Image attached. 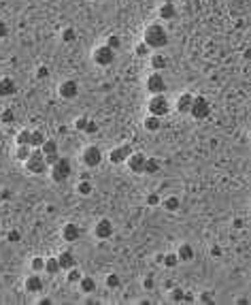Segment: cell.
<instances>
[{
  "instance_id": "24",
  "label": "cell",
  "mask_w": 251,
  "mask_h": 305,
  "mask_svg": "<svg viewBox=\"0 0 251 305\" xmlns=\"http://www.w3.org/2000/svg\"><path fill=\"white\" fill-rule=\"evenodd\" d=\"M160 171H162V162L158 158H153V156H147V160H145L143 175H158Z\"/></svg>"
},
{
  "instance_id": "52",
  "label": "cell",
  "mask_w": 251,
  "mask_h": 305,
  "mask_svg": "<svg viewBox=\"0 0 251 305\" xmlns=\"http://www.w3.org/2000/svg\"><path fill=\"white\" fill-rule=\"evenodd\" d=\"M162 258H164V254H155V262H158V265H162Z\"/></svg>"
},
{
  "instance_id": "31",
  "label": "cell",
  "mask_w": 251,
  "mask_h": 305,
  "mask_svg": "<svg viewBox=\"0 0 251 305\" xmlns=\"http://www.w3.org/2000/svg\"><path fill=\"white\" fill-rule=\"evenodd\" d=\"M13 122H15V111L11 107H7V109L0 111V124H3V126H11Z\"/></svg>"
},
{
  "instance_id": "8",
  "label": "cell",
  "mask_w": 251,
  "mask_h": 305,
  "mask_svg": "<svg viewBox=\"0 0 251 305\" xmlns=\"http://www.w3.org/2000/svg\"><path fill=\"white\" fill-rule=\"evenodd\" d=\"M94 237H96L98 241H104V239H111L115 235V224H113V220L111 218H100L94 222Z\"/></svg>"
},
{
  "instance_id": "53",
  "label": "cell",
  "mask_w": 251,
  "mask_h": 305,
  "mask_svg": "<svg viewBox=\"0 0 251 305\" xmlns=\"http://www.w3.org/2000/svg\"><path fill=\"white\" fill-rule=\"evenodd\" d=\"M0 141H3V128H0Z\"/></svg>"
},
{
  "instance_id": "38",
  "label": "cell",
  "mask_w": 251,
  "mask_h": 305,
  "mask_svg": "<svg viewBox=\"0 0 251 305\" xmlns=\"http://www.w3.org/2000/svg\"><path fill=\"white\" fill-rule=\"evenodd\" d=\"M134 54H137L139 58H149V54H151V49L143 43V41H139L137 43V47H134Z\"/></svg>"
},
{
  "instance_id": "26",
  "label": "cell",
  "mask_w": 251,
  "mask_h": 305,
  "mask_svg": "<svg viewBox=\"0 0 251 305\" xmlns=\"http://www.w3.org/2000/svg\"><path fill=\"white\" fill-rule=\"evenodd\" d=\"M40 149V154L43 156H49V154H58L60 151V145H58V141L56 139H45V143L38 147Z\"/></svg>"
},
{
  "instance_id": "6",
  "label": "cell",
  "mask_w": 251,
  "mask_h": 305,
  "mask_svg": "<svg viewBox=\"0 0 251 305\" xmlns=\"http://www.w3.org/2000/svg\"><path fill=\"white\" fill-rule=\"evenodd\" d=\"M211 111H213V105H211V100H208L206 96L202 94H198L192 98V107H190V116L198 122H202L206 120L208 116H211Z\"/></svg>"
},
{
  "instance_id": "22",
  "label": "cell",
  "mask_w": 251,
  "mask_h": 305,
  "mask_svg": "<svg viewBox=\"0 0 251 305\" xmlns=\"http://www.w3.org/2000/svg\"><path fill=\"white\" fill-rule=\"evenodd\" d=\"M143 128L147 130V133H158V130L162 128V118L147 113V116H145V120H143Z\"/></svg>"
},
{
  "instance_id": "34",
  "label": "cell",
  "mask_w": 251,
  "mask_h": 305,
  "mask_svg": "<svg viewBox=\"0 0 251 305\" xmlns=\"http://www.w3.org/2000/svg\"><path fill=\"white\" fill-rule=\"evenodd\" d=\"M162 265H164L166 269H175L177 265H179V256H177V252H169V254H164Z\"/></svg>"
},
{
  "instance_id": "13",
  "label": "cell",
  "mask_w": 251,
  "mask_h": 305,
  "mask_svg": "<svg viewBox=\"0 0 251 305\" xmlns=\"http://www.w3.org/2000/svg\"><path fill=\"white\" fill-rule=\"evenodd\" d=\"M83 237V228L75 222H66L64 226H62V239L66 243H77L79 239Z\"/></svg>"
},
{
  "instance_id": "7",
  "label": "cell",
  "mask_w": 251,
  "mask_h": 305,
  "mask_svg": "<svg viewBox=\"0 0 251 305\" xmlns=\"http://www.w3.org/2000/svg\"><path fill=\"white\" fill-rule=\"evenodd\" d=\"M115 56H117V52H113V49L109 45H98V47H94V52H92V62L100 66V68H107L115 62Z\"/></svg>"
},
{
  "instance_id": "10",
  "label": "cell",
  "mask_w": 251,
  "mask_h": 305,
  "mask_svg": "<svg viewBox=\"0 0 251 305\" xmlns=\"http://www.w3.org/2000/svg\"><path fill=\"white\" fill-rule=\"evenodd\" d=\"M79 92H81V86L75 79H64L58 86V94H60L62 100H75L79 96Z\"/></svg>"
},
{
  "instance_id": "27",
  "label": "cell",
  "mask_w": 251,
  "mask_h": 305,
  "mask_svg": "<svg viewBox=\"0 0 251 305\" xmlns=\"http://www.w3.org/2000/svg\"><path fill=\"white\" fill-rule=\"evenodd\" d=\"M77 195L79 197H92L94 195V184L90 179H81L77 184Z\"/></svg>"
},
{
  "instance_id": "39",
  "label": "cell",
  "mask_w": 251,
  "mask_h": 305,
  "mask_svg": "<svg viewBox=\"0 0 251 305\" xmlns=\"http://www.w3.org/2000/svg\"><path fill=\"white\" fill-rule=\"evenodd\" d=\"M104 45H109L113 52H117V49L121 47V39H119V34H109V36H107V43H104Z\"/></svg>"
},
{
  "instance_id": "12",
  "label": "cell",
  "mask_w": 251,
  "mask_h": 305,
  "mask_svg": "<svg viewBox=\"0 0 251 305\" xmlns=\"http://www.w3.org/2000/svg\"><path fill=\"white\" fill-rule=\"evenodd\" d=\"M145 160H147V156H145L143 151H132L128 156V160H126V167H128L130 173H134V175H143Z\"/></svg>"
},
{
  "instance_id": "15",
  "label": "cell",
  "mask_w": 251,
  "mask_h": 305,
  "mask_svg": "<svg viewBox=\"0 0 251 305\" xmlns=\"http://www.w3.org/2000/svg\"><path fill=\"white\" fill-rule=\"evenodd\" d=\"M192 98H194V94H190V92H183V94L177 96V100H175V111H177V113H179V116H190Z\"/></svg>"
},
{
  "instance_id": "48",
  "label": "cell",
  "mask_w": 251,
  "mask_h": 305,
  "mask_svg": "<svg viewBox=\"0 0 251 305\" xmlns=\"http://www.w3.org/2000/svg\"><path fill=\"white\" fill-rule=\"evenodd\" d=\"M208 252H211V256H213V258H222V254H224L222 246H211V250H208Z\"/></svg>"
},
{
  "instance_id": "43",
  "label": "cell",
  "mask_w": 251,
  "mask_h": 305,
  "mask_svg": "<svg viewBox=\"0 0 251 305\" xmlns=\"http://www.w3.org/2000/svg\"><path fill=\"white\" fill-rule=\"evenodd\" d=\"M7 239L11 241V243H19V241H22V233H19L17 228H13V231L7 233Z\"/></svg>"
},
{
  "instance_id": "44",
  "label": "cell",
  "mask_w": 251,
  "mask_h": 305,
  "mask_svg": "<svg viewBox=\"0 0 251 305\" xmlns=\"http://www.w3.org/2000/svg\"><path fill=\"white\" fill-rule=\"evenodd\" d=\"M47 77H49V68L45 64H40L36 68V79H47Z\"/></svg>"
},
{
  "instance_id": "47",
  "label": "cell",
  "mask_w": 251,
  "mask_h": 305,
  "mask_svg": "<svg viewBox=\"0 0 251 305\" xmlns=\"http://www.w3.org/2000/svg\"><path fill=\"white\" fill-rule=\"evenodd\" d=\"M7 36H9V24L0 19V41H3V39H7Z\"/></svg>"
},
{
  "instance_id": "11",
  "label": "cell",
  "mask_w": 251,
  "mask_h": 305,
  "mask_svg": "<svg viewBox=\"0 0 251 305\" xmlns=\"http://www.w3.org/2000/svg\"><path fill=\"white\" fill-rule=\"evenodd\" d=\"M145 88H147L149 94H166V79L162 73H153L147 77V81H145Z\"/></svg>"
},
{
  "instance_id": "4",
  "label": "cell",
  "mask_w": 251,
  "mask_h": 305,
  "mask_svg": "<svg viewBox=\"0 0 251 305\" xmlns=\"http://www.w3.org/2000/svg\"><path fill=\"white\" fill-rule=\"evenodd\" d=\"M24 167H26V171L30 173V175H47V171H49L45 156L40 154V149H34V147H32V151H30L28 160L24 162Z\"/></svg>"
},
{
  "instance_id": "32",
  "label": "cell",
  "mask_w": 251,
  "mask_h": 305,
  "mask_svg": "<svg viewBox=\"0 0 251 305\" xmlns=\"http://www.w3.org/2000/svg\"><path fill=\"white\" fill-rule=\"evenodd\" d=\"M60 39L64 41V43H75V41H77V30L72 28V26H66V28H62V32H60Z\"/></svg>"
},
{
  "instance_id": "19",
  "label": "cell",
  "mask_w": 251,
  "mask_h": 305,
  "mask_svg": "<svg viewBox=\"0 0 251 305\" xmlns=\"http://www.w3.org/2000/svg\"><path fill=\"white\" fill-rule=\"evenodd\" d=\"M149 66L151 70H155V73H162V70H166V66H169V58H166V54H149Z\"/></svg>"
},
{
  "instance_id": "40",
  "label": "cell",
  "mask_w": 251,
  "mask_h": 305,
  "mask_svg": "<svg viewBox=\"0 0 251 305\" xmlns=\"http://www.w3.org/2000/svg\"><path fill=\"white\" fill-rule=\"evenodd\" d=\"M90 120H92V118H88V116L77 118V120H75V128L81 130V133H86V128H88V124H90Z\"/></svg>"
},
{
  "instance_id": "21",
  "label": "cell",
  "mask_w": 251,
  "mask_h": 305,
  "mask_svg": "<svg viewBox=\"0 0 251 305\" xmlns=\"http://www.w3.org/2000/svg\"><path fill=\"white\" fill-rule=\"evenodd\" d=\"M177 256H179V262H192L196 258V252L190 243H181V246L177 248Z\"/></svg>"
},
{
  "instance_id": "5",
  "label": "cell",
  "mask_w": 251,
  "mask_h": 305,
  "mask_svg": "<svg viewBox=\"0 0 251 305\" xmlns=\"http://www.w3.org/2000/svg\"><path fill=\"white\" fill-rule=\"evenodd\" d=\"M79 160H81V165L83 167H88V169H96L102 165V160H104V154H102V149L98 145H86L81 149V154H79Z\"/></svg>"
},
{
  "instance_id": "23",
  "label": "cell",
  "mask_w": 251,
  "mask_h": 305,
  "mask_svg": "<svg viewBox=\"0 0 251 305\" xmlns=\"http://www.w3.org/2000/svg\"><path fill=\"white\" fill-rule=\"evenodd\" d=\"M77 286H79V290L83 294H94V292H96V288H98V284H96V280L90 278V276H81Z\"/></svg>"
},
{
  "instance_id": "51",
  "label": "cell",
  "mask_w": 251,
  "mask_h": 305,
  "mask_svg": "<svg viewBox=\"0 0 251 305\" xmlns=\"http://www.w3.org/2000/svg\"><path fill=\"white\" fill-rule=\"evenodd\" d=\"M234 226H236V228H243V226H245V222L240 220V218H236V220H234Z\"/></svg>"
},
{
  "instance_id": "16",
  "label": "cell",
  "mask_w": 251,
  "mask_h": 305,
  "mask_svg": "<svg viewBox=\"0 0 251 305\" xmlns=\"http://www.w3.org/2000/svg\"><path fill=\"white\" fill-rule=\"evenodd\" d=\"M17 92V84H15V79L13 77H0V98H11L13 94Z\"/></svg>"
},
{
  "instance_id": "3",
  "label": "cell",
  "mask_w": 251,
  "mask_h": 305,
  "mask_svg": "<svg viewBox=\"0 0 251 305\" xmlns=\"http://www.w3.org/2000/svg\"><path fill=\"white\" fill-rule=\"evenodd\" d=\"M171 109H173V105L166 94H151L147 100V113H151V116L164 118L171 113Z\"/></svg>"
},
{
  "instance_id": "49",
  "label": "cell",
  "mask_w": 251,
  "mask_h": 305,
  "mask_svg": "<svg viewBox=\"0 0 251 305\" xmlns=\"http://www.w3.org/2000/svg\"><path fill=\"white\" fill-rule=\"evenodd\" d=\"M60 158V151H58V154H49V156H45V162H47V167H51V165H54V162Z\"/></svg>"
},
{
  "instance_id": "45",
  "label": "cell",
  "mask_w": 251,
  "mask_h": 305,
  "mask_svg": "<svg viewBox=\"0 0 251 305\" xmlns=\"http://www.w3.org/2000/svg\"><path fill=\"white\" fill-rule=\"evenodd\" d=\"M198 301L200 303H213V292H208V290H204L200 297H198Z\"/></svg>"
},
{
  "instance_id": "30",
  "label": "cell",
  "mask_w": 251,
  "mask_h": 305,
  "mask_svg": "<svg viewBox=\"0 0 251 305\" xmlns=\"http://www.w3.org/2000/svg\"><path fill=\"white\" fill-rule=\"evenodd\" d=\"M45 273H47V276H58V273H60V265H58L56 256H47L45 258Z\"/></svg>"
},
{
  "instance_id": "1",
  "label": "cell",
  "mask_w": 251,
  "mask_h": 305,
  "mask_svg": "<svg viewBox=\"0 0 251 305\" xmlns=\"http://www.w3.org/2000/svg\"><path fill=\"white\" fill-rule=\"evenodd\" d=\"M169 41H171L169 30H166L162 24L153 22L149 26H145V30H143V43L147 45L151 52H160V49H164L166 45H169Z\"/></svg>"
},
{
  "instance_id": "41",
  "label": "cell",
  "mask_w": 251,
  "mask_h": 305,
  "mask_svg": "<svg viewBox=\"0 0 251 305\" xmlns=\"http://www.w3.org/2000/svg\"><path fill=\"white\" fill-rule=\"evenodd\" d=\"M160 201H162V197L158 195V192H151V195L147 197V205L149 207H160Z\"/></svg>"
},
{
  "instance_id": "2",
  "label": "cell",
  "mask_w": 251,
  "mask_h": 305,
  "mask_svg": "<svg viewBox=\"0 0 251 305\" xmlns=\"http://www.w3.org/2000/svg\"><path fill=\"white\" fill-rule=\"evenodd\" d=\"M70 175H72V162L66 156H60L54 165L49 167V177H51V181H56V184H64Z\"/></svg>"
},
{
  "instance_id": "36",
  "label": "cell",
  "mask_w": 251,
  "mask_h": 305,
  "mask_svg": "<svg viewBox=\"0 0 251 305\" xmlns=\"http://www.w3.org/2000/svg\"><path fill=\"white\" fill-rule=\"evenodd\" d=\"M66 273V282L68 284H79V280H81V269H77V267H72V269H68V271H64Z\"/></svg>"
},
{
  "instance_id": "9",
  "label": "cell",
  "mask_w": 251,
  "mask_h": 305,
  "mask_svg": "<svg viewBox=\"0 0 251 305\" xmlns=\"http://www.w3.org/2000/svg\"><path fill=\"white\" fill-rule=\"evenodd\" d=\"M132 151H134V147L130 143H119L107 154V160L111 162V165H126V160H128V156L132 154Z\"/></svg>"
},
{
  "instance_id": "18",
  "label": "cell",
  "mask_w": 251,
  "mask_h": 305,
  "mask_svg": "<svg viewBox=\"0 0 251 305\" xmlns=\"http://www.w3.org/2000/svg\"><path fill=\"white\" fill-rule=\"evenodd\" d=\"M58 265H60V271H68V269H72V267H77V258H75V254L72 252H60L58 254Z\"/></svg>"
},
{
  "instance_id": "20",
  "label": "cell",
  "mask_w": 251,
  "mask_h": 305,
  "mask_svg": "<svg viewBox=\"0 0 251 305\" xmlns=\"http://www.w3.org/2000/svg\"><path fill=\"white\" fill-rule=\"evenodd\" d=\"M160 207L166 209L169 213H177V211L181 209V199L177 197V195H169V197H164V199L160 201Z\"/></svg>"
},
{
  "instance_id": "46",
  "label": "cell",
  "mask_w": 251,
  "mask_h": 305,
  "mask_svg": "<svg viewBox=\"0 0 251 305\" xmlns=\"http://www.w3.org/2000/svg\"><path fill=\"white\" fill-rule=\"evenodd\" d=\"M86 133H88V135L98 133V122H96V120H90V124H88V128H86Z\"/></svg>"
},
{
  "instance_id": "33",
  "label": "cell",
  "mask_w": 251,
  "mask_h": 305,
  "mask_svg": "<svg viewBox=\"0 0 251 305\" xmlns=\"http://www.w3.org/2000/svg\"><path fill=\"white\" fill-rule=\"evenodd\" d=\"M30 271H32V273H43L45 271V256H32V258H30Z\"/></svg>"
},
{
  "instance_id": "50",
  "label": "cell",
  "mask_w": 251,
  "mask_h": 305,
  "mask_svg": "<svg viewBox=\"0 0 251 305\" xmlns=\"http://www.w3.org/2000/svg\"><path fill=\"white\" fill-rule=\"evenodd\" d=\"M38 303H40V305H51L54 301H51L49 297H40V299H38Z\"/></svg>"
},
{
  "instance_id": "35",
  "label": "cell",
  "mask_w": 251,
  "mask_h": 305,
  "mask_svg": "<svg viewBox=\"0 0 251 305\" xmlns=\"http://www.w3.org/2000/svg\"><path fill=\"white\" fill-rule=\"evenodd\" d=\"M15 145H30V128H22L15 135Z\"/></svg>"
},
{
  "instance_id": "28",
  "label": "cell",
  "mask_w": 251,
  "mask_h": 305,
  "mask_svg": "<svg viewBox=\"0 0 251 305\" xmlns=\"http://www.w3.org/2000/svg\"><path fill=\"white\" fill-rule=\"evenodd\" d=\"M30 151H32V147H30V145H15V149H13V158L19 160V162H26L28 156H30Z\"/></svg>"
},
{
  "instance_id": "17",
  "label": "cell",
  "mask_w": 251,
  "mask_h": 305,
  "mask_svg": "<svg viewBox=\"0 0 251 305\" xmlns=\"http://www.w3.org/2000/svg\"><path fill=\"white\" fill-rule=\"evenodd\" d=\"M177 5L175 3H171V0H166V3H162L160 5V9H158V17L160 19H164V22H171V19H175L177 17Z\"/></svg>"
},
{
  "instance_id": "29",
  "label": "cell",
  "mask_w": 251,
  "mask_h": 305,
  "mask_svg": "<svg viewBox=\"0 0 251 305\" xmlns=\"http://www.w3.org/2000/svg\"><path fill=\"white\" fill-rule=\"evenodd\" d=\"M104 286H107L109 290H119L121 288V278L117 276V273H109V276L104 278Z\"/></svg>"
},
{
  "instance_id": "14",
  "label": "cell",
  "mask_w": 251,
  "mask_h": 305,
  "mask_svg": "<svg viewBox=\"0 0 251 305\" xmlns=\"http://www.w3.org/2000/svg\"><path fill=\"white\" fill-rule=\"evenodd\" d=\"M24 288L30 294H38V292H43L45 282H43V278H40L38 273H30V276L24 280Z\"/></svg>"
},
{
  "instance_id": "25",
  "label": "cell",
  "mask_w": 251,
  "mask_h": 305,
  "mask_svg": "<svg viewBox=\"0 0 251 305\" xmlns=\"http://www.w3.org/2000/svg\"><path fill=\"white\" fill-rule=\"evenodd\" d=\"M45 139H47V135L43 133L40 128H34V130H30V147H34V149H38L40 145L45 143Z\"/></svg>"
},
{
  "instance_id": "37",
  "label": "cell",
  "mask_w": 251,
  "mask_h": 305,
  "mask_svg": "<svg viewBox=\"0 0 251 305\" xmlns=\"http://www.w3.org/2000/svg\"><path fill=\"white\" fill-rule=\"evenodd\" d=\"M169 299L173 301V303H183V299H185V290L183 288H173L171 292H169Z\"/></svg>"
},
{
  "instance_id": "42",
  "label": "cell",
  "mask_w": 251,
  "mask_h": 305,
  "mask_svg": "<svg viewBox=\"0 0 251 305\" xmlns=\"http://www.w3.org/2000/svg\"><path fill=\"white\" fill-rule=\"evenodd\" d=\"M143 288L147 290V292H151V290L155 288V280H153V276H145V278H143Z\"/></svg>"
}]
</instances>
